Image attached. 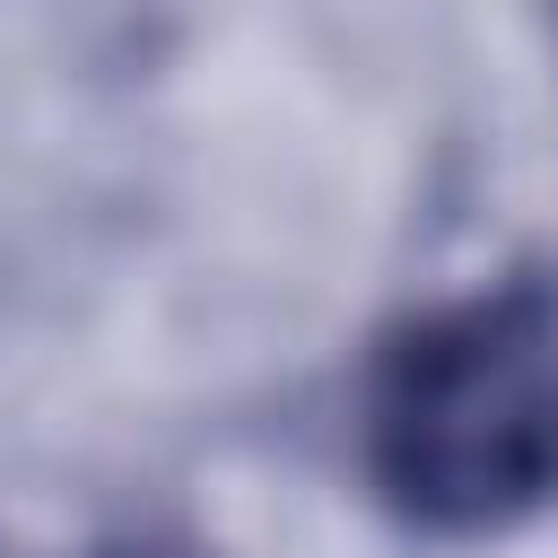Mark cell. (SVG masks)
I'll return each mask as SVG.
<instances>
[{"label": "cell", "mask_w": 558, "mask_h": 558, "mask_svg": "<svg viewBox=\"0 0 558 558\" xmlns=\"http://www.w3.org/2000/svg\"><path fill=\"white\" fill-rule=\"evenodd\" d=\"M357 462L436 541L541 514L558 497V279L514 270L401 314L357 384Z\"/></svg>", "instance_id": "obj_1"}]
</instances>
